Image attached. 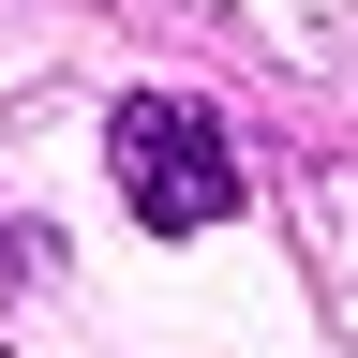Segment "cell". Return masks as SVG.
I'll return each mask as SVG.
<instances>
[{
	"mask_svg": "<svg viewBox=\"0 0 358 358\" xmlns=\"http://www.w3.org/2000/svg\"><path fill=\"white\" fill-rule=\"evenodd\" d=\"M105 164L150 239H209L224 209H239V134H224L209 105H179V90H134V105L105 120Z\"/></svg>",
	"mask_w": 358,
	"mask_h": 358,
	"instance_id": "1",
	"label": "cell"
}]
</instances>
